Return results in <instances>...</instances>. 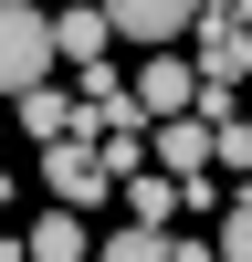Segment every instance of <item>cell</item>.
<instances>
[{"instance_id":"4","label":"cell","mask_w":252,"mask_h":262,"mask_svg":"<svg viewBox=\"0 0 252 262\" xmlns=\"http://www.w3.org/2000/svg\"><path fill=\"white\" fill-rule=\"evenodd\" d=\"M147 147H158V179H168V189L210 179V116H179V126H147Z\"/></svg>"},{"instance_id":"7","label":"cell","mask_w":252,"mask_h":262,"mask_svg":"<svg viewBox=\"0 0 252 262\" xmlns=\"http://www.w3.org/2000/svg\"><path fill=\"white\" fill-rule=\"evenodd\" d=\"M53 63L95 74V63H105V11H53Z\"/></svg>"},{"instance_id":"1","label":"cell","mask_w":252,"mask_h":262,"mask_svg":"<svg viewBox=\"0 0 252 262\" xmlns=\"http://www.w3.org/2000/svg\"><path fill=\"white\" fill-rule=\"evenodd\" d=\"M53 84V11H32V0H0V95H42Z\"/></svg>"},{"instance_id":"10","label":"cell","mask_w":252,"mask_h":262,"mask_svg":"<svg viewBox=\"0 0 252 262\" xmlns=\"http://www.w3.org/2000/svg\"><path fill=\"white\" fill-rule=\"evenodd\" d=\"M210 252H221V262H252V179L221 200V242H210Z\"/></svg>"},{"instance_id":"2","label":"cell","mask_w":252,"mask_h":262,"mask_svg":"<svg viewBox=\"0 0 252 262\" xmlns=\"http://www.w3.org/2000/svg\"><path fill=\"white\" fill-rule=\"evenodd\" d=\"M126 95H137V116H147V126H179V116H200V74H189V53H147Z\"/></svg>"},{"instance_id":"13","label":"cell","mask_w":252,"mask_h":262,"mask_svg":"<svg viewBox=\"0 0 252 262\" xmlns=\"http://www.w3.org/2000/svg\"><path fill=\"white\" fill-rule=\"evenodd\" d=\"M0 262H21V242H0Z\"/></svg>"},{"instance_id":"12","label":"cell","mask_w":252,"mask_h":262,"mask_svg":"<svg viewBox=\"0 0 252 262\" xmlns=\"http://www.w3.org/2000/svg\"><path fill=\"white\" fill-rule=\"evenodd\" d=\"M168 262H221V252H210V242H168Z\"/></svg>"},{"instance_id":"8","label":"cell","mask_w":252,"mask_h":262,"mask_svg":"<svg viewBox=\"0 0 252 262\" xmlns=\"http://www.w3.org/2000/svg\"><path fill=\"white\" fill-rule=\"evenodd\" d=\"M84 252H95V231H84L74 210H42L32 242H21V262H84Z\"/></svg>"},{"instance_id":"3","label":"cell","mask_w":252,"mask_h":262,"mask_svg":"<svg viewBox=\"0 0 252 262\" xmlns=\"http://www.w3.org/2000/svg\"><path fill=\"white\" fill-rule=\"evenodd\" d=\"M11 126H21L32 147H84V95L42 84V95H21V105H11Z\"/></svg>"},{"instance_id":"14","label":"cell","mask_w":252,"mask_h":262,"mask_svg":"<svg viewBox=\"0 0 252 262\" xmlns=\"http://www.w3.org/2000/svg\"><path fill=\"white\" fill-rule=\"evenodd\" d=\"M0 200H11V179H0Z\"/></svg>"},{"instance_id":"15","label":"cell","mask_w":252,"mask_h":262,"mask_svg":"<svg viewBox=\"0 0 252 262\" xmlns=\"http://www.w3.org/2000/svg\"><path fill=\"white\" fill-rule=\"evenodd\" d=\"M0 137H11V116H0Z\"/></svg>"},{"instance_id":"9","label":"cell","mask_w":252,"mask_h":262,"mask_svg":"<svg viewBox=\"0 0 252 262\" xmlns=\"http://www.w3.org/2000/svg\"><path fill=\"white\" fill-rule=\"evenodd\" d=\"M168 210H179V189L137 168V179H126V231H168Z\"/></svg>"},{"instance_id":"11","label":"cell","mask_w":252,"mask_h":262,"mask_svg":"<svg viewBox=\"0 0 252 262\" xmlns=\"http://www.w3.org/2000/svg\"><path fill=\"white\" fill-rule=\"evenodd\" d=\"M95 262H168V231H116Z\"/></svg>"},{"instance_id":"5","label":"cell","mask_w":252,"mask_h":262,"mask_svg":"<svg viewBox=\"0 0 252 262\" xmlns=\"http://www.w3.org/2000/svg\"><path fill=\"white\" fill-rule=\"evenodd\" d=\"M42 189H53V200L84 221V210L105 200V168H95V147H42Z\"/></svg>"},{"instance_id":"6","label":"cell","mask_w":252,"mask_h":262,"mask_svg":"<svg viewBox=\"0 0 252 262\" xmlns=\"http://www.w3.org/2000/svg\"><path fill=\"white\" fill-rule=\"evenodd\" d=\"M189 11L179 0H105V42H179Z\"/></svg>"}]
</instances>
